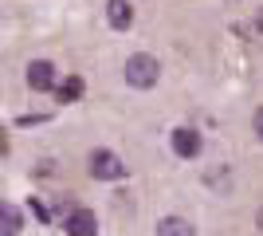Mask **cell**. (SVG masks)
<instances>
[{
	"label": "cell",
	"instance_id": "obj_1",
	"mask_svg": "<svg viewBox=\"0 0 263 236\" xmlns=\"http://www.w3.org/2000/svg\"><path fill=\"white\" fill-rule=\"evenodd\" d=\"M122 75H126L130 87L149 90V87H157V79H161V63H157L154 56H130L126 67H122Z\"/></svg>",
	"mask_w": 263,
	"mask_h": 236
},
{
	"label": "cell",
	"instance_id": "obj_2",
	"mask_svg": "<svg viewBox=\"0 0 263 236\" xmlns=\"http://www.w3.org/2000/svg\"><path fill=\"white\" fill-rule=\"evenodd\" d=\"M87 169H90V177H99V181H122L126 177V161L114 150H95L87 157Z\"/></svg>",
	"mask_w": 263,
	"mask_h": 236
},
{
	"label": "cell",
	"instance_id": "obj_3",
	"mask_svg": "<svg viewBox=\"0 0 263 236\" xmlns=\"http://www.w3.org/2000/svg\"><path fill=\"white\" fill-rule=\"evenodd\" d=\"M28 87L32 90H51L55 87V63L32 59V63H28Z\"/></svg>",
	"mask_w": 263,
	"mask_h": 236
},
{
	"label": "cell",
	"instance_id": "obj_4",
	"mask_svg": "<svg viewBox=\"0 0 263 236\" xmlns=\"http://www.w3.org/2000/svg\"><path fill=\"white\" fill-rule=\"evenodd\" d=\"M67 236H95L99 232V221H95V213L90 209H75V213L67 216Z\"/></svg>",
	"mask_w": 263,
	"mask_h": 236
},
{
	"label": "cell",
	"instance_id": "obj_5",
	"mask_svg": "<svg viewBox=\"0 0 263 236\" xmlns=\"http://www.w3.org/2000/svg\"><path fill=\"white\" fill-rule=\"evenodd\" d=\"M173 154L177 157H197L200 154V134L189 130V126H177L173 130Z\"/></svg>",
	"mask_w": 263,
	"mask_h": 236
},
{
	"label": "cell",
	"instance_id": "obj_6",
	"mask_svg": "<svg viewBox=\"0 0 263 236\" xmlns=\"http://www.w3.org/2000/svg\"><path fill=\"white\" fill-rule=\"evenodd\" d=\"M106 20H110V28L126 32L134 24V4L130 0H106Z\"/></svg>",
	"mask_w": 263,
	"mask_h": 236
},
{
	"label": "cell",
	"instance_id": "obj_7",
	"mask_svg": "<svg viewBox=\"0 0 263 236\" xmlns=\"http://www.w3.org/2000/svg\"><path fill=\"white\" fill-rule=\"evenodd\" d=\"M157 236H197V228L185 216H165V221H157Z\"/></svg>",
	"mask_w": 263,
	"mask_h": 236
},
{
	"label": "cell",
	"instance_id": "obj_8",
	"mask_svg": "<svg viewBox=\"0 0 263 236\" xmlns=\"http://www.w3.org/2000/svg\"><path fill=\"white\" fill-rule=\"evenodd\" d=\"M55 95H59V102H79V99H83V79H79V75L63 79V83L55 87Z\"/></svg>",
	"mask_w": 263,
	"mask_h": 236
},
{
	"label": "cell",
	"instance_id": "obj_9",
	"mask_svg": "<svg viewBox=\"0 0 263 236\" xmlns=\"http://www.w3.org/2000/svg\"><path fill=\"white\" fill-rule=\"evenodd\" d=\"M0 216H4V236L20 232V213H16V205H0Z\"/></svg>",
	"mask_w": 263,
	"mask_h": 236
},
{
	"label": "cell",
	"instance_id": "obj_10",
	"mask_svg": "<svg viewBox=\"0 0 263 236\" xmlns=\"http://www.w3.org/2000/svg\"><path fill=\"white\" fill-rule=\"evenodd\" d=\"M255 134H259V142H263V106L255 111Z\"/></svg>",
	"mask_w": 263,
	"mask_h": 236
},
{
	"label": "cell",
	"instance_id": "obj_11",
	"mask_svg": "<svg viewBox=\"0 0 263 236\" xmlns=\"http://www.w3.org/2000/svg\"><path fill=\"white\" fill-rule=\"evenodd\" d=\"M255 28H263V8H259V16H255Z\"/></svg>",
	"mask_w": 263,
	"mask_h": 236
}]
</instances>
